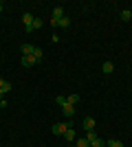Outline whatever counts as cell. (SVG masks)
<instances>
[{
  "mask_svg": "<svg viewBox=\"0 0 132 147\" xmlns=\"http://www.w3.org/2000/svg\"><path fill=\"white\" fill-rule=\"evenodd\" d=\"M68 127H73V123H70V121H66V123H55V125L51 127V132H53L55 136H62Z\"/></svg>",
  "mask_w": 132,
  "mask_h": 147,
  "instance_id": "obj_1",
  "label": "cell"
},
{
  "mask_svg": "<svg viewBox=\"0 0 132 147\" xmlns=\"http://www.w3.org/2000/svg\"><path fill=\"white\" fill-rule=\"evenodd\" d=\"M64 16H66V13H64L62 7H55V9H53V20H60V18H64Z\"/></svg>",
  "mask_w": 132,
  "mask_h": 147,
  "instance_id": "obj_9",
  "label": "cell"
},
{
  "mask_svg": "<svg viewBox=\"0 0 132 147\" xmlns=\"http://www.w3.org/2000/svg\"><path fill=\"white\" fill-rule=\"evenodd\" d=\"M119 16H121V20H123V22H130V20H132V11H130V9H123Z\"/></svg>",
  "mask_w": 132,
  "mask_h": 147,
  "instance_id": "obj_10",
  "label": "cell"
},
{
  "mask_svg": "<svg viewBox=\"0 0 132 147\" xmlns=\"http://www.w3.org/2000/svg\"><path fill=\"white\" fill-rule=\"evenodd\" d=\"M101 70H104L106 75H110L114 70V64H112V61H104V64H101Z\"/></svg>",
  "mask_w": 132,
  "mask_h": 147,
  "instance_id": "obj_7",
  "label": "cell"
},
{
  "mask_svg": "<svg viewBox=\"0 0 132 147\" xmlns=\"http://www.w3.org/2000/svg\"><path fill=\"white\" fill-rule=\"evenodd\" d=\"M75 147H90V143H88L86 138H77V141H75Z\"/></svg>",
  "mask_w": 132,
  "mask_h": 147,
  "instance_id": "obj_14",
  "label": "cell"
},
{
  "mask_svg": "<svg viewBox=\"0 0 132 147\" xmlns=\"http://www.w3.org/2000/svg\"><path fill=\"white\" fill-rule=\"evenodd\" d=\"M33 57H35V59H38V61H42V57H44L42 49H38V46H35V51H33Z\"/></svg>",
  "mask_w": 132,
  "mask_h": 147,
  "instance_id": "obj_15",
  "label": "cell"
},
{
  "mask_svg": "<svg viewBox=\"0 0 132 147\" xmlns=\"http://www.w3.org/2000/svg\"><path fill=\"white\" fill-rule=\"evenodd\" d=\"M2 97H5V92H2V90H0V101H2Z\"/></svg>",
  "mask_w": 132,
  "mask_h": 147,
  "instance_id": "obj_19",
  "label": "cell"
},
{
  "mask_svg": "<svg viewBox=\"0 0 132 147\" xmlns=\"http://www.w3.org/2000/svg\"><path fill=\"white\" fill-rule=\"evenodd\" d=\"M77 101H79V94H66V103H70V105H75Z\"/></svg>",
  "mask_w": 132,
  "mask_h": 147,
  "instance_id": "obj_12",
  "label": "cell"
},
{
  "mask_svg": "<svg viewBox=\"0 0 132 147\" xmlns=\"http://www.w3.org/2000/svg\"><path fill=\"white\" fill-rule=\"evenodd\" d=\"M106 145L108 147H123V143L117 141V138H110V141H106Z\"/></svg>",
  "mask_w": 132,
  "mask_h": 147,
  "instance_id": "obj_13",
  "label": "cell"
},
{
  "mask_svg": "<svg viewBox=\"0 0 132 147\" xmlns=\"http://www.w3.org/2000/svg\"><path fill=\"white\" fill-rule=\"evenodd\" d=\"M62 112H64V117H73V114H75V105H70V103H66V105H64V108H62Z\"/></svg>",
  "mask_w": 132,
  "mask_h": 147,
  "instance_id": "obj_6",
  "label": "cell"
},
{
  "mask_svg": "<svg viewBox=\"0 0 132 147\" xmlns=\"http://www.w3.org/2000/svg\"><path fill=\"white\" fill-rule=\"evenodd\" d=\"M62 136H64V138H66L68 143H70V141H75V129H73V127H68V129H66V132H64Z\"/></svg>",
  "mask_w": 132,
  "mask_h": 147,
  "instance_id": "obj_8",
  "label": "cell"
},
{
  "mask_svg": "<svg viewBox=\"0 0 132 147\" xmlns=\"http://www.w3.org/2000/svg\"><path fill=\"white\" fill-rule=\"evenodd\" d=\"M55 103L64 108V105H66V97H62V94H60V97H55Z\"/></svg>",
  "mask_w": 132,
  "mask_h": 147,
  "instance_id": "obj_16",
  "label": "cell"
},
{
  "mask_svg": "<svg viewBox=\"0 0 132 147\" xmlns=\"http://www.w3.org/2000/svg\"><path fill=\"white\" fill-rule=\"evenodd\" d=\"M5 84H7V79H2V77H0V88L5 86Z\"/></svg>",
  "mask_w": 132,
  "mask_h": 147,
  "instance_id": "obj_18",
  "label": "cell"
},
{
  "mask_svg": "<svg viewBox=\"0 0 132 147\" xmlns=\"http://www.w3.org/2000/svg\"><path fill=\"white\" fill-rule=\"evenodd\" d=\"M20 51H22V55H33L35 46H33V44H22V46H20Z\"/></svg>",
  "mask_w": 132,
  "mask_h": 147,
  "instance_id": "obj_5",
  "label": "cell"
},
{
  "mask_svg": "<svg viewBox=\"0 0 132 147\" xmlns=\"http://www.w3.org/2000/svg\"><path fill=\"white\" fill-rule=\"evenodd\" d=\"M97 138H99V136H97V132H95V129H93V132H86V141L90 143V145H93Z\"/></svg>",
  "mask_w": 132,
  "mask_h": 147,
  "instance_id": "obj_11",
  "label": "cell"
},
{
  "mask_svg": "<svg viewBox=\"0 0 132 147\" xmlns=\"http://www.w3.org/2000/svg\"><path fill=\"white\" fill-rule=\"evenodd\" d=\"M84 127H86V132H93V129H95V119L86 117V119H84Z\"/></svg>",
  "mask_w": 132,
  "mask_h": 147,
  "instance_id": "obj_4",
  "label": "cell"
},
{
  "mask_svg": "<svg viewBox=\"0 0 132 147\" xmlns=\"http://www.w3.org/2000/svg\"><path fill=\"white\" fill-rule=\"evenodd\" d=\"M42 26H44V22H42V20H38V18L33 20V31H35V29H42Z\"/></svg>",
  "mask_w": 132,
  "mask_h": 147,
  "instance_id": "obj_17",
  "label": "cell"
},
{
  "mask_svg": "<svg viewBox=\"0 0 132 147\" xmlns=\"http://www.w3.org/2000/svg\"><path fill=\"white\" fill-rule=\"evenodd\" d=\"M0 13H2V2H0Z\"/></svg>",
  "mask_w": 132,
  "mask_h": 147,
  "instance_id": "obj_20",
  "label": "cell"
},
{
  "mask_svg": "<svg viewBox=\"0 0 132 147\" xmlns=\"http://www.w3.org/2000/svg\"><path fill=\"white\" fill-rule=\"evenodd\" d=\"M20 64H22V66H24V68H31V66H35V64H38V59H35V57H33V55H22V59H20Z\"/></svg>",
  "mask_w": 132,
  "mask_h": 147,
  "instance_id": "obj_2",
  "label": "cell"
},
{
  "mask_svg": "<svg viewBox=\"0 0 132 147\" xmlns=\"http://www.w3.org/2000/svg\"><path fill=\"white\" fill-rule=\"evenodd\" d=\"M51 24H53V26H64V29H68V26H70V20H68V16H64V18H60V20H53V18H51Z\"/></svg>",
  "mask_w": 132,
  "mask_h": 147,
  "instance_id": "obj_3",
  "label": "cell"
}]
</instances>
